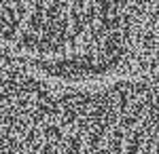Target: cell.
I'll list each match as a JSON object with an SVG mask.
<instances>
[{
    "mask_svg": "<svg viewBox=\"0 0 159 154\" xmlns=\"http://www.w3.org/2000/svg\"><path fill=\"white\" fill-rule=\"evenodd\" d=\"M0 154H159V66L98 72L0 45Z\"/></svg>",
    "mask_w": 159,
    "mask_h": 154,
    "instance_id": "1",
    "label": "cell"
}]
</instances>
